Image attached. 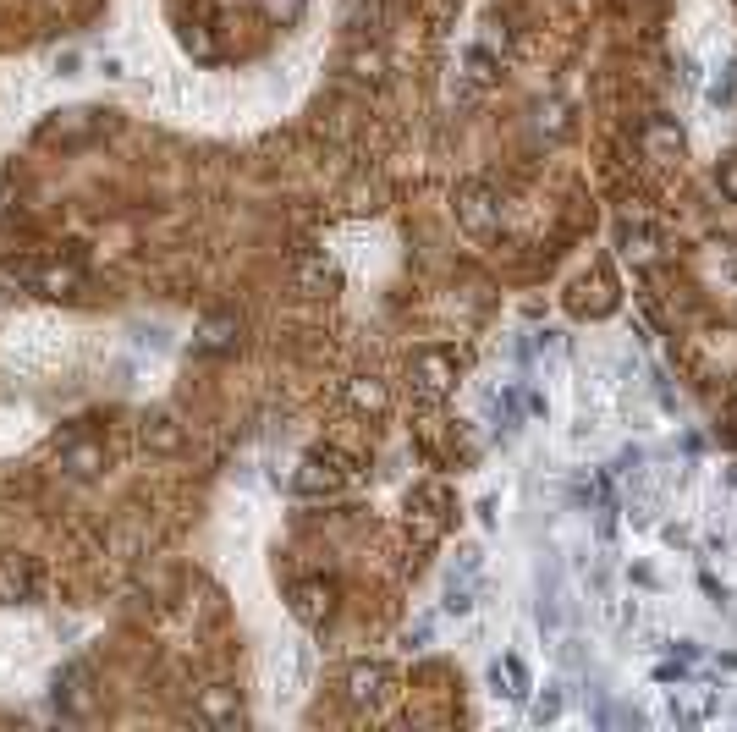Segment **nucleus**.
Masks as SVG:
<instances>
[{
  "mask_svg": "<svg viewBox=\"0 0 737 732\" xmlns=\"http://www.w3.org/2000/svg\"><path fill=\"white\" fill-rule=\"evenodd\" d=\"M193 347L198 353H226V347H237V320H231V314H209V320L198 325Z\"/></svg>",
  "mask_w": 737,
  "mask_h": 732,
  "instance_id": "7",
  "label": "nucleus"
},
{
  "mask_svg": "<svg viewBox=\"0 0 737 732\" xmlns=\"http://www.w3.org/2000/svg\"><path fill=\"white\" fill-rule=\"evenodd\" d=\"M451 386H457V358H451V353L429 347V353L413 358V391H418V397H446Z\"/></svg>",
  "mask_w": 737,
  "mask_h": 732,
  "instance_id": "4",
  "label": "nucleus"
},
{
  "mask_svg": "<svg viewBox=\"0 0 737 732\" xmlns=\"http://www.w3.org/2000/svg\"><path fill=\"white\" fill-rule=\"evenodd\" d=\"M446 507H451L446 485H424V490H413V512H418L424 523H440V518H446Z\"/></svg>",
  "mask_w": 737,
  "mask_h": 732,
  "instance_id": "11",
  "label": "nucleus"
},
{
  "mask_svg": "<svg viewBox=\"0 0 737 732\" xmlns=\"http://www.w3.org/2000/svg\"><path fill=\"white\" fill-rule=\"evenodd\" d=\"M55 710H61V716H88V710H94V672H88L83 661L55 672Z\"/></svg>",
  "mask_w": 737,
  "mask_h": 732,
  "instance_id": "2",
  "label": "nucleus"
},
{
  "mask_svg": "<svg viewBox=\"0 0 737 732\" xmlns=\"http://www.w3.org/2000/svg\"><path fill=\"white\" fill-rule=\"evenodd\" d=\"M732 419H737V408H732Z\"/></svg>",
  "mask_w": 737,
  "mask_h": 732,
  "instance_id": "20",
  "label": "nucleus"
},
{
  "mask_svg": "<svg viewBox=\"0 0 737 732\" xmlns=\"http://www.w3.org/2000/svg\"><path fill=\"white\" fill-rule=\"evenodd\" d=\"M721 188L737 199V160H726V166H721Z\"/></svg>",
  "mask_w": 737,
  "mask_h": 732,
  "instance_id": "18",
  "label": "nucleus"
},
{
  "mask_svg": "<svg viewBox=\"0 0 737 732\" xmlns=\"http://www.w3.org/2000/svg\"><path fill=\"white\" fill-rule=\"evenodd\" d=\"M6 193H11V177H0V215H6Z\"/></svg>",
  "mask_w": 737,
  "mask_h": 732,
  "instance_id": "19",
  "label": "nucleus"
},
{
  "mask_svg": "<svg viewBox=\"0 0 737 732\" xmlns=\"http://www.w3.org/2000/svg\"><path fill=\"white\" fill-rule=\"evenodd\" d=\"M385 688H391V672H385V666L358 661V666L347 672V699H352V705H380Z\"/></svg>",
  "mask_w": 737,
  "mask_h": 732,
  "instance_id": "6",
  "label": "nucleus"
},
{
  "mask_svg": "<svg viewBox=\"0 0 737 732\" xmlns=\"http://www.w3.org/2000/svg\"><path fill=\"white\" fill-rule=\"evenodd\" d=\"M490 683H495V694L517 699V694H523V666H517V661H495L490 666Z\"/></svg>",
  "mask_w": 737,
  "mask_h": 732,
  "instance_id": "15",
  "label": "nucleus"
},
{
  "mask_svg": "<svg viewBox=\"0 0 737 732\" xmlns=\"http://www.w3.org/2000/svg\"><path fill=\"white\" fill-rule=\"evenodd\" d=\"M303 6H308V0H259V12L264 17H270V23H297V17H303Z\"/></svg>",
  "mask_w": 737,
  "mask_h": 732,
  "instance_id": "16",
  "label": "nucleus"
},
{
  "mask_svg": "<svg viewBox=\"0 0 737 732\" xmlns=\"http://www.w3.org/2000/svg\"><path fill=\"white\" fill-rule=\"evenodd\" d=\"M39 589L44 578L28 556H0V606H28V600H39Z\"/></svg>",
  "mask_w": 737,
  "mask_h": 732,
  "instance_id": "3",
  "label": "nucleus"
},
{
  "mask_svg": "<svg viewBox=\"0 0 737 732\" xmlns=\"http://www.w3.org/2000/svg\"><path fill=\"white\" fill-rule=\"evenodd\" d=\"M143 446H154V452H176V446H182V430H176L165 413H154V419L143 424Z\"/></svg>",
  "mask_w": 737,
  "mask_h": 732,
  "instance_id": "12",
  "label": "nucleus"
},
{
  "mask_svg": "<svg viewBox=\"0 0 737 732\" xmlns=\"http://www.w3.org/2000/svg\"><path fill=\"white\" fill-rule=\"evenodd\" d=\"M457 210H462V226H468V232H490V226L501 221V210L490 204V193H484V188H462Z\"/></svg>",
  "mask_w": 737,
  "mask_h": 732,
  "instance_id": "8",
  "label": "nucleus"
},
{
  "mask_svg": "<svg viewBox=\"0 0 737 732\" xmlns=\"http://www.w3.org/2000/svg\"><path fill=\"white\" fill-rule=\"evenodd\" d=\"M99 463H105V452H99V446H72V452H61V468H66L72 479L99 474Z\"/></svg>",
  "mask_w": 737,
  "mask_h": 732,
  "instance_id": "13",
  "label": "nucleus"
},
{
  "mask_svg": "<svg viewBox=\"0 0 737 732\" xmlns=\"http://www.w3.org/2000/svg\"><path fill=\"white\" fill-rule=\"evenodd\" d=\"M347 397H352V408H363V413H380L385 408V386H380V380H352Z\"/></svg>",
  "mask_w": 737,
  "mask_h": 732,
  "instance_id": "14",
  "label": "nucleus"
},
{
  "mask_svg": "<svg viewBox=\"0 0 737 732\" xmlns=\"http://www.w3.org/2000/svg\"><path fill=\"white\" fill-rule=\"evenodd\" d=\"M297 287L303 292H330L336 287V265H330V259H297Z\"/></svg>",
  "mask_w": 737,
  "mask_h": 732,
  "instance_id": "10",
  "label": "nucleus"
},
{
  "mask_svg": "<svg viewBox=\"0 0 737 732\" xmlns=\"http://www.w3.org/2000/svg\"><path fill=\"white\" fill-rule=\"evenodd\" d=\"M198 716H204L209 727H237V721H242V699H237V688L209 683L204 694H198Z\"/></svg>",
  "mask_w": 737,
  "mask_h": 732,
  "instance_id": "5",
  "label": "nucleus"
},
{
  "mask_svg": "<svg viewBox=\"0 0 737 732\" xmlns=\"http://www.w3.org/2000/svg\"><path fill=\"white\" fill-rule=\"evenodd\" d=\"M347 457L341 452H308L303 463H297V490L303 496H325V490H336V485H347Z\"/></svg>",
  "mask_w": 737,
  "mask_h": 732,
  "instance_id": "1",
  "label": "nucleus"
},
{
  "mask_svg": "<svg viewBox=\"0 0 737 732\" xmlns=\"http://www.w3.org/2000/svg\"><path fill=\"white\" fill-rule=\"evenodd\" d=\"M292 611L303 622H325L330 617V584H319V578H314V584H297L292 589Z\"/></svg>",
  "mask_w": 737,
  "mask_h": 732,
  "instance_id": "9",
  "label": "nucleus"
},
{
  "mask_svg": "<svg viewBox=\"0 0 737 732\" xmlns=\"http://www.w3.org/2000/svg\"><path fill=\"white\" fill-rule=\"evenodd\" d=\"M556 710H561V694H556V688L534 699V716H539V721H550V716H556Z\"/></svg>",
  "mask_w": 737,
  "mask_h": 732,
  "instance_id": "17",
  "label": "nucleus"
}]
</instances>
